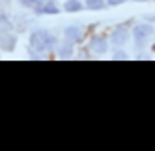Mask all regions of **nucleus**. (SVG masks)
Returning <instances> with one entry per match:
<instances>
[{"instance_id": "obj_1", "label": "nucleus", "mask_w": 155, "mask_h": 151, "mask_svg": "<svg viewBox=\"0 0 155 151\" xmlns=\"http://www.w3.org/2000/svg\"><path fill=\"white\" fill-rule=\"evenodd\" d=\"M30 43H31V47H34L35 51H45V49H51V47H53L55 39H53L47 31L38 30V31H34V34H31Z\"/></svg>"}, {"instance_id": "obj_2", "label": "nucleus", "mask_w": 155, "mask_h": 151, "mask_svg": "<svg viewBox=\"0 0 155 151\" xmlns=\"http://www.w3.org/2000/svg\"><path fill=\"white\" fill-rule=\"evenodd\" d=\"M155 34V28L151 24H137L134 28V38H136V45L137 47H143L147 43V39Z\"/></svg>"}, {"instance_id": "obj_3", "label": "nucleus", "mask_w": 155, "mask_h": 151, "mask_svg": "<svg viewBox=\"0 0 155 151\" xmlns=\"http://www.w3.org/2000/svg\"><path fill=\"white\" fill-rule=\"evenodd\" d=\"M128 35L130 34H128V30H126L124 26H118L116 30L112 31V38L110 39H112V43H116V45H124V43L128 41Z\"/></svg>"}, {"instance_id": "obj_4", "label": "nucleus", "mask_w": 155, "mask_h": 151, "mask_svg": "<svg viewBox=\"0 0 155 151\" xmlns=\"http://www.w3.org/2000/svg\"><path fill=\"white\" fill-rule=\"evenodd\" d=\"M91 49L94 51V53H106L108 51V39H104V38H94L91 41Z\"/></svg>"}, {"instance_id": "obj_5", "label": "nucleus", "mask_w": 155, "mask_h": 151, "mask_svg": "<svg viewBox=\"0 0 155 151\" xmlns=\"http://www.w3.org/2000/svg\"><path fill=\"white\" fill-rule=\"evenodd\" d=\"M65 38L69 39V41H79L81 38H83V30L81 28H77V26H69L67 30H65Z\"/></svg>"}, {"instance_id": "obj_6", "label": "nucleus", "mask_w": 155, "mask_h": 151, "mask_svg": "<svg viewBox=\"0 0 155 151\" xmlns=\"http://www.w3.org/2000/svg\"><path fill=\"white\" fill-rule=\"evenodd\" d=\"M38 12L39 14H59V8L53 2H41L38 4Z\"/></svg>"}, {"instance_id": "obj_7", "label": "nucleus", "mask_w": 155, "mask_h": 151, "mask_svg": "<svg viewBox=\"0 0 155 151\" xmlns=\"http://www.w3.org/2000/svg\"><path fill=\"white\" fill-rule=\"evenodd\" d=\"M14 43L16 41L10 34H0V47H2V49H6V51L14 49Z\"/></svg>"}, {"instance_id": "obj_8", "label": "nucleus", "mask_w": 155, "mask_h": 151, "mask_svg": "<svg viewBox=\"0 0 155 151\" xmlns=\"http://www.w3.org/2000/svg\"><path fill=\"white\" fill-rule=\"evenodd\" d=\"M65 10L67 12H79V10H83V4L79 0H67L65 2Z\"/></svg>"}, {"instance_id": "obj_9", "label": "nucleus", "mask_w": 155, "mask_h": 151, "mask_svg": "<svg viewBox=\"0 0 155 151\" xmlns=\"http://www.w3.org/2000/svg\"><path fill=\"white\" fill-rule=\"evenodd\" d=\"M106 6V0H87V8L91 10H102Z\"/></svg>"}, {"instance_id": "obj_10", "label": "nucleus", "mask_w": 155, "mask_h": 151, "mask_svg": "<svg viewBox=\"0 0 155 151\" xmlns=\"http://www.w3.org/2000/svg\"><path fill=\"white\" fill-rule=\"evenodd\" d=\"M59 53H61V57H69V55L73 53V49H71V45H63V47L59 49Z\"/></svg>"}, {"instance_id": "obj_11", "label": "nucleus", "mask_w": 155, "mask_h": 151, "mask_svg": "<svg viewBox=\"0 0 155 151\" xmlns=\"http://www.w3.org/2000/svg\"><path fill=\"white\" fill-rule=\"evenodd\" d=\"M0 26H2V28H8V26H10V24H8V18L4 14H0Z\"/></svg>"}, {"instance_id": "obj_12", "label": "nucleus", "mask_w": 155, "mask_h": 151, "mask_svg": "<svg viewBox=\"0 0 155 151\" xmlns=\"http://www.w3.org/2000/svg\"><path fill=\"white\" fill-rule=\"evenodd\" d=\"M126 0H106V4L108 6H118V4H124Z\"/></svg>"}, {"instance_id": "obj_13", "label": "nucleus", "mask_w": 155, "mask_h": 151, "mask_svg": "<svg viewBox=\"0 0 155 151\" xmlns=\"http://www.w3.org/2000/svg\"><path fill=\"white\" fill-rule=\"evenodd\" d=\"M20 2H22L24 6H38V2H35V0H20Z\"/></svg>"}, {"instance_id": "obj_14", "label": "nucleus", "mask_w": 155, "mask_h": 151, "mask_svg": "<svg viewBox=\"0 0 155 151\" xmlns=\"http://www.w3.org/2000/svg\"><path fill=\"white\" fill-rule=\"evenodd\" d=\"M114 59H126V53H122V51H118L116 55H114Z\"/></svg>"}, {"instance_id": "obj_15", "label": "nucleus", "mask_w": 155, "mask_h": 151, "mask_svg": "<svg viewBox=\"0 0 155 151\" xmlns=\"http://www.w3.org/2000/svg\"><path fill=\"white\" fill-rule=\"evenodd\" d=\"M147 20H149V22H155V16H149Z\"/></svg>"}, {"instance_id": "obj_16", "label": "nucleus", "mask_w": 155, "mask_h": 151, "mask_svg": "<svg viewBox=\"0 0 155 151\" xmlns=\"http://www.w3.org/2000/svg\"><path fill=\"white\" fill-rule=\"evenodd\" d=\"M136 2H145V0H136Z\"/></svg>"}]
</instances>
